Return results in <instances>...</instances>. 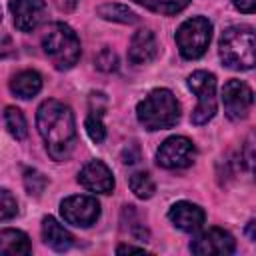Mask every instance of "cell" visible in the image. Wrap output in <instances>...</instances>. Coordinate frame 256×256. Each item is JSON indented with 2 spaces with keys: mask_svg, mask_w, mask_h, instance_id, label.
Masks as SVG:
<instances>
[{
  "mask_svg": "<svg viewBox=\"0 0 256 256\" xmlns=\"http://www.w3.org/2000/svg\"><path fill=\"white\" fill-rule=\"evenodd\" d=\"M36 126L54 160H66L76 144V120L70 106L60 100H44L36 112Z\"/></svg>",
  "mask_w": 256,
  "mask_h": 256,
  "instance_id": "6da1fadb",
  "label": "cell"
},
{
  "mask_svg": "<svg viewBox=\"0 0 256 256\" xmlns=\"http://www.w3.org/2000/svg\"><path fill=\"white\" fill-rule=\"evenodd\" d=\"M136 116L138 122L150 132L172 128L180 120V104L168 88H156L138 102Z\"/></svg>",
  "mask_w": 256,
  "mask_h": 256,
  "instance_id": "7a4b0ae2",
  "label": "cell"
},
{
  "mask_svg": "<svg viewBox=\"0 0 256 256\" xmlns=\"http://www.w3.org/2000/svg\"><path fill=\"white\" fill-rule=\"evenodd\" d=\"M44 54L56 70H70L80 60V40L64 22H52L42 36Z\"/></svg>",
  "mask_w": 256,
  "mask_h": 256,
  "instance_id": "3957f363",
  "label": "cell"
},
{
  "mask_svg": "<svg viewBox=\"0 0 256 256\" xmlns=\"http://www.w3.org/2000/svg\"><path fill=\"white\" fill-rule=\"evenodd\" d=\"M220 58L232 70L254 68L256 36L250 26H230L220 36Z\"/></svg>",
  "mask_w": 256,
  "mask_h": 256,
  "instance_id": "277c9868",
  "label": "cell"
},
{
  "mask_svg": "<svg viewBox=\"0 0 256 256\" xmlns=\"http://www.w3.org/2000/svg\"><path fill=\"white\" fill-rule=\"evenodd\" d=\"M212 38V22L204 16H192L184 20L176 30V46L186 60L200 58Z\"/></svg>",
  "mask_w": 256,
  "mask_h": 256,
  "instance_id": "5b68a950",
  "label": "cell"
},
{
  "mask_svg": "<svg viewBox=\"0 0 256 256\" xmlns=\"http://www.w3.org/2000/svg\"><path fill=\"white\" fill-rule=\"evenodd\" d=\"M188 88L198 96V104L190 116L192 124L202 126L216 114V78L212 72L196 70L188 76Z\"/></svg>",
  "mask_w": 256,
  "mask_h": 256,
  "instance_id": "8992f818",
  "label": "cell"
},
{
  "mask_svg": "<svg viewBox=\"0 0 256 256\" xmlns=\"http://www.w3.org/2000/svg\"><path fill=\"white\" fill-rule=\"evenodd\" d=\"M194 158H196V146L186 136H170V138H166L160 144L158 152H156V162L162 168H168V170L188 168L194 162Z\"/></svg>",
  "mask_w": 256,
  "mask_h": 256,
  "instance_id": "52a82bcc",
  "label": "cell"
},
{
  "mask_svg": "<svg viewBox=\"0 0 256 256\" xmlns=\"http://www.w3.org/2000/svg\"><path fill=\"white\" fill-rule=\"evenodd\" d=\"M60 214H62L64 222L78 226V228H88L98 220L100 204L94 196L76 194V196H68L60 202Z\"/></svg>",
  "mask_w": 256,
  "mask_h": 256,
  "instance_id": "ba28073f",
  "label": "cell"
},
{
  "mask_svg": "<svg viewBox=\"0 0 256 256\" xmlns=\"http://www.w3.org/2000/svg\"><path fill=\"white\" fill-rule=\"evenodd\" d=\"M254 102V92L248 84L240 80H228L222 88V104L224 112L230 120H242L248 116Z\"/></svg>",
  "mask_w": 256,
  "mask_h": 256,
  "instance_id": "9c48e42d",
  "label": "cell"
},
{
  "mask_svg": "<svg viewBox=\"0 0 256 256\" xmlns=\"http://www.w3.org/2000/svg\"><path fill=\"white\" fill-rule=\"evenodd\" d=\"M236 250V242L232 234H228L222 228H208L200 232L192 242H190V252L198 256H228Z\"/></svg>",
  "mask_w": 256,
  "mask_h": 256,
  "instance_id": "30bf717a",
  "label": "cell"
},
{
  "mask_svg": "<svg viewBox=\"0 0 256 256\" xmlns=\"http://www.w3.org/2000/svg\"><path fill=\"white\" fill-rule=\"evenodd\" d=\"M14 26L20 32H32L40 26L46 16V2L44 0H10L8 4Z\"/></svg>",
  "mask_w": 256,
  "mask_h": 256,
  "instance_id": "8fae6325",
  "label": "cell"
},
{
  "mask_svg": "<svg viewBox=\"0 0 256 256\" xmlns=\"http://www.w3.org/2000/svg\"><path fill=\"white\" fill-rule=\"evenodd\" d=\"M78 182L90 190V192H98V194H110L114 188V176L110 172V168L102 162V160H90L78 174Z\"/></svg>",
  "mask_w": 256,
  "mask_h": 256,
  "instance_id": "7c38bea8",
  "label": "cell"
},
{
  "mask_svg": "<svg viewBox=\"0 0 256 256\" xmlns=\"http://www.w3.org/2000/svg\"><path fill=\"white\" fill-rule=\"evenodd\" d=\"M168 218H170V222L178 230H182V232H196L204 224L206 212L198 204L182 200V202L172 204V208L168 210Z\"/></svg>",
  "mask_w": 256,
  "mask_h": 256,
  "instance_id": "4fadbf2b",
  "label": "cell"
},
{
  "mask_svg": "<svg viewBox=\"0 0 256 256\" xmlns=\"http://www.w3.org/2000/svg\"><path fill=\"white\" fill-rule=\"evenodd\" d=\"M156 54H158V44L152 30L140 28L138 32H134L128 46V60L132 64H148L156 58Z\"/></svg>",
  "mask_w": 256,
  "mask_h": 256,
  "instance_id": "5bb4252c",
  "label": "cell"
},
{
  "mask_svg": "<svg viewBox=\"0 0 256 256\" xmlns=\"http://www.w3.org/2000/svg\"><path fill=\"white\" fill-rule=\"evenodd\" d=\"M42 238L56 252H64L74 244V236L52 216H46L42 220Z\"/></svg>",
  "mask_w": 256,
  "mask_h": 256,
  "instance_id": "9a60e30c",
  "label": "cell"
},
{
  "mask_svg": "<svg viewBox=\"0 0 256 256\" xmlns=\"http://www.w3.org/2000/svg\"><path fill=\"white\" fill-rule=\"evenodd\" d=\"M32 252L30 238L16 228H6L0 232V256H24Z\"/></svg>",
  "mask_w": 256,
  "mask_h": 256,
  "instance_id": "2e32d148",
  "label": "cell"
},
{
  "mask_svg": "<svg viewBox=\"0 0 256 256\" xmlns=\"http://www.w3.org/2000/svg\"><path fill=\"white\" fill-rule=\"evenodd\" d=\"M42 88V76L36 70H22L10 80V90L22 100L34 98Z\"/></svg>",
  "mask_w": 256,
  "mask_h": 256,
  "instance_id": "e0dca14e",
  "label": "cell"
},
{
  "mask_svg": "<svg viewBox=\"0 0 256 256\" xmlns=\"http://www.w3.org/2000/svg\"><path fill=\"white\" fill-rule=\"evenodd\" d=\"M96 14L104 20H110V22H120V24H134L138 22V16L136 12H132L128 6L124 4H116V2H108V4H102L96 8Z\"/></svg>",
  "mask_w": 256,
  "mask_h": 256,
  "instance_id": "ac0fdd59",
  "label": "cell"
},
{
  "mask_svg": "<svg viewBox=\"0 0 256 256\" xmlns=\"http://www.w3.org/2000/svg\"><path fill=\"white\" fill-rule=\"evenodd\" d=\"M4 124L8 128V132L16 140H24L26 138V134H28L26 118H24V114L16 106H6V110H4Z\"/></svg>",
  "mask_w": 256,
  "mask_h": 256,
  "instance_id": "d6986e66",
  "label": "cell"
},
{
  "mask_svg": "<svg viewBox=\"0 0 256 256\" xmlns=\"http://www.w3.org/2000/svg\"><path fill=\"white\" fill-rule=\"evenodd\" d=\"M134 2L144 6V8H148L150 12L166 14V16L178 14L190 4V0H134Z\"/></svg>",
  "mask_w": 256,
  "mask_h": 256,
  "instance_id": "ffe728a7",
  "label": "cell"
},
{
  "mask_svg": "<svg viewBox=\"0 0 256 256\" xmlns=\"http://www.w3.org/2000/svg\"><path fill=\"white\" fill-rule=\"evenodd\" d=\"M128 184H130V190H132L138 198H142V200H148V198L154 194V190H156L154 180H152V176H150L148 172H134V174L130 176Z\"/></svg>",
  "mask_w": 256,
  "mask_h": 256,
  "instance_id": "44dd1931",
  "label": "cell"
},
{
  "mask_svg": "<svg viewBox=\"0 0 256 256\" xmlns=\"http://www.w3.org/2000/svg\"><path fill=\"white\" fill-rule=\"evenodd\" d=\"M84 126H86V132H88V136H90L92 142H96V144L104 142V138H106V128H104V124H102V110H100V108H90V114L86 116Z\"/></svg>",
  "mask_w": 256,
  "mask_h": 256,
  "instance_id": "7402d4cb",
  "label": "cell"
},
{
  "mask_svg": "<svg viewBox=\"0 0 256 256\" xmlns=\"http://www.w3.org/2000/svg\"><path fill=\"white\" fill-rule=\"evenodd\" d=\"M46 184H48V178L42 172H38L36 168H26L24 170V188H26L28 194L40 196L44 192Z\"/></svg>",
  "mask_w": 256,
  "mask_h": 256,
  "instance_id": "603a6c76",
  "label": "cell"
},
{
  "mask_svg": "<svg viewBox=\"0 0 256 256\" xmlns=\"http://www.w3.org/2000/svg\"><path fill=\"white\" fill-rule=\"evenodd\" d=\"M18 212V202L10 190L0 186V220H10Z\"/></svg>",
  "mask_w": 256,
  "mask_h": 256,
  "instance_id": "cb8c5ba5",
  "label": "cell"
},
{
  "mask_svg": "<svg viewBox=\"0 0 256 256\" xmlns=\"http://www.w3.org/2000/svg\"><path fill=\"white\" fill-rule=\"evenodd\" d=\"M94 62H96V68L102 70V72H114V70H118V56H116V52L112 48H102L96 54Z\"/></svg>",
  "mask_w": 256,
  "mask_h": 256,
  "instance_id": "d4e9b609",
  "label": "cell"
},
{
  "mask_svg": "<svg viewBox=\"0 0 256 256\" xmlns=\"http://www.w3.org/2000/svg\"><path fill=\"white\" fill-rule=\"evenodd\" d=\"M16 54V46L8 34H0V60L12 58Z\"/></svg>",
  "mask_w": 256,
  "mask_h": 256,
  "instance_id": "484cf974",
  "label": "cell"
},
{
  "mask_svg": "<svg viewBox=\"0 0 256 256\" xmlns=\"http://www.w3.org/2000/svg\"><path fill=\"white\" fill-rule=\"evenodd\" d=\"M234 8L244 12V14H252L256 10V0H232Z\"/></svg>",
  "mask_w": 256,
  "mask_h": 256,
  "instance_id": "4316f807",
  "label": "cell"
},
{
  "mask_svg": "<svg viewBox=\"0 0 256 256\" xmlns=\"http://www.w3.org/2000/svg\"><path fill=\"white\" fill-rule=\"evenodd\" d=\"M130 252H138V254H142L144 248H140V246H130V244H122V246L116 248V254H130Z\"/></svg>",
  "mask_w": 256,
  "mask_h": 256,
  "instance_id": "83f0119b",
  "label": "cell"
},
{
  "mask_svg": "<svg viewBox=\"0 0 256 256\" xmlns=\"http://www.w3.org/2000/svg\"><path fill=\"white\" fill-rule=\"evenodd\" d=\"M56 4H58L60 8H64V10H70V8H74L76 0H56Z\"/></svg>",
  "mask_w": 256,
  "mask_h": 256,
  "instance_id": "f1b7e54d",
  "label": "cell"
},
{
  "mask_svg": "<svg viewBox=\"0 0 256 256\" xmlns=\"http://www.w3.org/2000/svg\"><path fill=\"white\" fill-rule=\"evenodd\" d=\"M248 236H250V240H254V220L248 222Z\"/></svg>",
  "mask_w": 256,
  "mask_h": 256,
  "instance_id": "f546056e",
  "label": "cell"
},
{
  "mask_svg": "<svg viewBox=\"0 0 256 256\" xmlns=\"http://www.w3.org/2000/svg\"><path fill=\"white\" fill-rule=\"evenodd\" d=\"M0 22H2V10H0Z\"/></svg>",
  "mask_w": 256,
  "mask_h": 256,
  "instance_id": "4dcf8cb0",
  "label": "cell"
}]
</instances>
